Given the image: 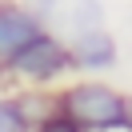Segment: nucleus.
I'll return each mask as SVG.
<instances>
[{
  "label": "nucleus",
  "mask_w": 132,
  "mask_h": 132,
  "mask_svg": "<svg viewBox=\"0 0 132 132\" xmlns=\"http://www.w3.org/2000/svg\"><path fill=\"white\" fill-rule=\"evenodd\" d=\"M56 108L80 132H128L132 128V96L104 76L56 84Z\"/></svg>",
  "instance_id": "nucleus-1"
},
{
  "label": "nucleus",
  "mask_w": 132,
  "mask_h": 132,
  "mask_svg": "<svg viewBox=\"0 0 132 132\" xmlns=\"http://www.w3.org/2000/svg\"><path fill=\"white\" fill-rule=\"evenodd\" d=\"M64 76H72L68 44L60 36L44 32V28L0 64L4 88H56V84H64Z\"/></svg>",
  "instance_id": "nucleus-2"
},
{
  "label": "nucleus",
  "mask_w": 132,
  "mask_h": 132,
  "mask_svg": "<svg viewBox=\"0 0 132 132\" xmlns=\"http://www.w3.org/2000/svg\"><path fill=\"white\" fill-rule=\"evenodd\" d=\"M36 16L44 32L60 36V40H76V36L92 32V28H108V8L104 0H20Z\"/></svg>",
  "instance_id": "nucleus-3"
},
{
  "label": "nucleus",
  "mask_w": 132,
  "mask_h": 132,
  "mask_svg": "<svg viewBox=\"0 0 132 132\" xmlns=\"http://www.w3.org/2000/svg\"><path fill=\"white\" fill-rule=\"evenodd\" d=\"M68 56H72V72L84 76H104L120 64V44L108 28H92V32L68 40Z\"/></svg>",
  "instance_id": "nucleus-4"
},
{
  "label": "nucleus",
  "mask_w": 132,
  "mask_h": 132,
  "mask_svg": "<svg viewBox=\"0 0 132 132\" xmlns=\"http://www.w3.org/2000/svg\"><path fill=\"white\" fill-rule=\"evenodd\" d=\"M36 32H40V24L20 0H0V64L16 48H24Z\"/></svg>",
  "instance_id": "nucleus-5"
},
{
  "label": "nucleus",
  "mask_w": 132,
  "mask_h": 132,
  "mask_svg": "<svg viewBox=\"0 0 132 132\" xmlns=\"http://www.w3.org/2000/svg\"><path fill=\"white\" fill-rule=\"evenodd\" d=\"M28 128H32V124L24 120L16 96H12V92H0V132H28Z\"/></svg>",
  "instance_id": "nucleus-6"
},
{
  "label": "nucleus",
  "mask_w": 132,
  "mask_h": 132,
  "mask_svg": "<svg viewBox=\"0 0 132 132\" xmlns=\"http://www.w3.org/2000/svg\"><path fill=\"white\" fill-rule=\"evenodd\" d=\"M28 132H80V128H76V124L68 120L60 108H52V112H48V116H40V120H36Z\"/></svg>",
  "instance_id": "nucleus-7"
}]
</instances>
